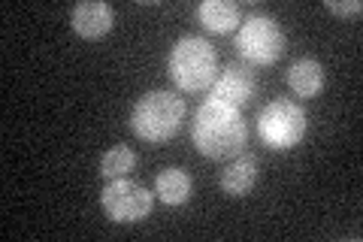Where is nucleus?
Wrapping results in <instances>:
<instances>
[{"instance_id": "obj_9", "label": "nucleus", "mask_w": 363, "mask_h": 242, "mask_svg": "<svg viewBox=\"0 0 363 242\" xmlns=\"http://www.w3.org/2000/svg\"><path fill=\"white\" fill-rule=\"evenodd\" d=\"M257 176H260L257 158L240 155L230 167L221 170V191H224V194H230V197H245V194L255 188Z\"/></svg>"}, {"instance_id": "obj_5", "label": "nucleus", "mask_w": 363, "mask_h": 242, "mask_svg": "<svg viewBox=\"0 0 363 242\" xmlns=\"http://www.w3.org/2000/svg\"><path fill=\"white\" fill-rule=\"evenodd\" d=\"M236 49L252 64H276L285 55V33L267 16H252L236 33Z\"/></svg>"}, {"instance_id": "obj_12", "label": "nucleus", "mask_w": 363, "mask_h": 242, "mask_svg": "<svg viewBox=\"0 0 363 242\" xmlns=\"http://www.w3.org/2000/svg\"><path fill=\"white\" fill-rule=\"evenodd\" d=\"M155 194H157V200L167 203V206H182L191 197V176L185 170H179V167H169V170H164L161 176H157Z\"/></svg>"}, {"instance_id": "obj_4", "label": "nucleus", "mask_w": 363, "mask_h": 242, "mask_svg": "<svg viewBox=\"0 0 363 242\" xmlns=\"http://www.w3.org/2000/svg\"><path fill=\"white\" fill-rule=\"evenodd\" d=\"M257 133L269 148H291L306 133V112L291 100H272L257 115Z\"/></svg>"}, {"instance_id": "obj_8", "label": "nucleus", "mask_w": 363, "mask_h": 242, "mask_svg": "<svg viewBox=\"0 0 363 242\" xmlns=\"http://www.w3.org/2000/svg\"><path fill=\"white\" fill-rule=\"evenodd\" d=\"M112 21H116V13H112L109 4H100V0H91V4H79L73 9V31L85 40H100L112 31Z\"/></svg>"}, {"instance_id": "obj_7", "label": "nucleus", "mask_w": 363, "mask_h": 242, "mask_svg": "<svg viewBox=\"0 0 363 242\" xmlns=\"http://www.w3.org/2000/svg\"><path fill=\"white\" fill-rule=\"evenodd\" d=\"M255 70L245 64H230L215 76V82L209 88V100L212 103H221V106H230V109H242L248 100L255 94Z\"/></svg>"}, {"instance_id": "obj_3", "label": "nucleus", "mask_w": 363, "mask_h": 242, "mask_svg": "<svg viewBox=\"0 0 363 242\" xmlns=\"http://www.w3.org/2000/svg\"><path fill=\"white\" fill-rule=\"evenodd\" d=\"M185 115V100L176 97L173 91H149L130 112V128L140 140L164 143L169 140Z\"/></svg>"}, {"instance_id": "obj_6", "label": "nucleus", "mask_w": 363, "mask_h": 242, "mask_svg": "<svg viewBox=\"0 0 363 242\" xmlns=\"http://www.w3.org/2000/svg\"><path fill=\"white\" fill-rule=\"evenodd\" d=\"M100 203H104V212L112 221L130 224V221H143V218L152 212L155 194H149L143 185H133V182L112 179L104 188V194H100Z\"/></svg>"}, {"instance_id": "obj_14", "label": "nucleus", "mask_w": 363, "mask_h": 242, "mask_svg": "<svg viewBox=\"0 0 363 242\" xmlns=\"http://www.w3.org/2000/svg\"><path fill=\"white\" fill-rule=\"evenodd\" d=\"M327 9H330L333 16H360L363 4H360V0H348V4H336V0H327Z\"/></svg>"}, {"instance_id": "obj_13", "label": "nucleus", "mask_w": 363, "mask_h": 242, "mask_svg": "<svg viewBox=\"0 0 363 242\" xmlns=\"http://www.w3.org/2000/svg\"><path fill=\"white\" fill-rule=\"evenodd\" d=\"M133 167H136V155L130 152L128 145L109 148V152L104 155V160H100V172H104L109 182H112V179H124Z\"/></svg>"}, {"instance_id": "obj_2", "label": "nucleus", "mask_w": 363, "mask_h": 242, "mask_svg": "<svg viewBox=\"0 0 363 242\" xmlns=\"http://www.w3.org/2000/svg\"><path fill=\"white\" fill-rule=\"evenodd\" d=\"M169 76L188 94L212 88L215 76H218L215 49L203 37H182L169 52Z\"/></svg>"}, {"instance_id": "obj_11", "label": "nucleus", "mask_w": 363, "mask_h": 242, "mask_svg": "<svg viewBox=\"0 0 363 242\" xmlns=\"http://www.w3.org/2000/svg\"><path fill=\"white\" fill-rule=\"evenodd\" d=\"M288 85H291L294 94L315 97L318 91L324 88V70H321V64L312 61V57H303V61H297L288 70Z\"/></svg>"}, {"instance_id": "obj_1", "label": "nucleus", "mask_w": 363, "mask_h": 242, "mask_svg": "<svg viewBox=\"0 0 363 242\" xmlns=\"http://www.w3.org/2000/svg\"><path fill=\"white\" fill-rule=\"evenodd\" d=\"M191 136H194V145L200 148V155H206L212 160H230L242 155L248 131L240 109L206 100L194 115Z\"/></svg>"}, {"instance_id": "obj_10", "label": "nucleus", "mask_w": 363, "mask_h": 242, "mask_svg": "<svg viewBox=\"0 0 363 242\" xmlns=\"http://www.w3.org/2000/svg\"><path fill=\"white\" fill-rule=\"evenodd\" d=\"M197 16L200 25L212 33H227L240 25V6L230 4V0H203Z\"/></svg>"}]
</instances>
